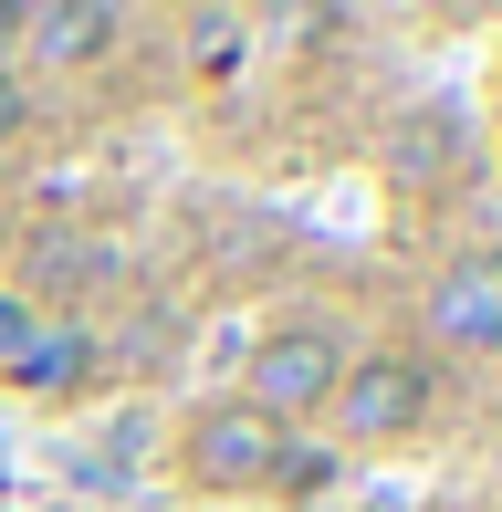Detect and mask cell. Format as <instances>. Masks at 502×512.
<instances>
[{
    "instance_id": "obj_3",
    "label": "cell",
    "mask_w": 502,
    "mask_h": 512,
    "mask_svg": "<svg viewBox=\"0 0 502 512\" xmlns=\"http://www.w3.org/2000/svg\"><path fill=\"white\" fill-rule=\"evenodd\" d=\"M429 335L450 345V356H492L502 345V251H461V262L429 283Z\"/></svg>"
},
{
    "instance_id": "obj_5",
    "label": "cell",
    "mask_w": 502,
    "mask_h": 512,
    "mask_svg": "<svg viewBox=\"0 0 502 512\" xmlns=\"http://www.w3.org/2000/svg\"><path fill=\"white\" fill-rule=\"evenodd\" d=\"M116 32H126L116 0H42V11H32V42H42L53 63H95Z\"/></svg>"
},
{
    "instance_id": "obj_7",
    "label": "cell",
    "mask_w": 502,
    "mask_h": 512,
    "mask_svg": "<svg viewBox=\"0 0 502 512\" xmlns=\"http://www.w3.org/2000/svg\"><path fill=\"white\" fill-rule=\"evenodd\" d=\"M32 335H42L32 304H0V366H21V356H32Z\"/></svg>"
},
{
    "instance_id": "obj_1",
    "label": "cell",
    "mask_w": 502,
    "mask_h": 512,
    "mask_svg": "<svg viewBox=\"0 0 502 512\" xmlns=\"http://www.w3.org/2000/svg\"><path fill=\"white\" fill-rule=\"evenodd\" d=\"M335 377H346L335 335H314V324H283V335H262V356H251V408H262L272 429H293L304 408H335Z\"/></svg>"
},
{
    "instance_id": "obj_8",
    "label": "cell",
    "mask_w": 502,
    "mask_h": 512,
    "mask_svg": "<svg viewBox=\"0 0 502 512\" xmlns=\"http://www.w3.org/2000/svg\"><path fill=\"white\" fill-rule=\"evenodd\" d=\"M11 136H21V84L0 74V147H11Z\"/></svg>"
},
{
    "instance_id": "obj_4",
    "label": "cell",
    "mask_w": 502,
    "mask_h": 512,
    "mask_svg": "<svg viewBox=\"0 0 502 512\" xmlns=\"http://www.w3.org/2000/svg\"><path fill=\"white\" fill-rule=\"evenodd\" d=\"M335 418H346V439H408L429 418V366L419 356H367L356 377H335Z\"/></svg>"
},
{
    "instance_id": "obj_6",
    "label": "cell",
    "mask_w": 502,
    "mask_h": 512,
    "mask_svg": "<svg viewBox=\"0 0 502 512\" xmlns=\"http://www.w3.org/2000/svg\"><path fill=\"white\" fill-rule=\"evenodd\" d=\"M74 377H84V335H32L21 387H74Z\"/></svg>"
},
{
    "instance_id": "obj_2",
    "label": "cell",
    "mask_w": 502,
    "mask_h": 512,
    "mask_svg": "<svg viewBox=\"0 0 502 512\" xmlns=\"http://www.w3.org/2000/svg\"><path fill=\"white\" fill-rule=\"evenodd\" d=\"M283 450H293V439L272 429L251 398L199 408V429H189V471L210 481V492H251V481H272V471H283Z\"/></svg>"
}]
</instances>
